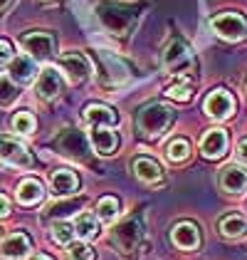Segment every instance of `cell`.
Listing matches in <instances>:
<instances>
[{
  "instance_id": "obj_23",
  "label": "cell",
  "mask_w": 247,
  "mask_h": 260,
  "mask_svg": "<svg viewBox=\"0 0 247 260\" xmlns=\"http://www.w3.org/2000/svg\"><path fill=\"white\" fill-rule=\"evenodd\" d=\"M220 233L225 238H242L247 233V220L240 216H225L220 220Z\"/></svg>"
},
{
  "instance_id": "obj_4",
  "label": "cell",
  "mask_w": 247,
  "mask_h": 260,
  "mask_svg": "<svg viewBox=\"0 0 247 260\" xmlns=\"http://www.w3.org/2000/svg\"><path fill=\"white\" fill-rule=\"evenodd\" d=\"M141 238H144V220L139 218V216H131V218L121 220L111 231V240H114V245L121 253H134L139 248Z\"/></svg>"
},
{
  "instance_id": "obj_37",
  "label": "cell",
  "mask_w": 247,
  "mask_h": 260,
  "mask_svg": "<svg viewBox=\"0 0 247 260\" xmlns=\"http://www.w3.org/2000/svg\"><path fill=\"white\" fill-rule=\"evenodd\" d=\"M35 260H52V258H47V255H37Z\"/></svg>"
},
{
  "instance_id": "obj_35",
  "label": "cell",
  "mask_w": 247,
  "mask_h": 260,
  "mask_svg": "<svg viewBox=\"0 0 247 260\" xmlns=\"http://www.w3.org/2000/svg\"><path fill=\"white\" fill-rule=\"evenodd\" d=\"M237 156H240V161H245L247 164V137L237 144Z\"/></svg>"
},
{
  "instance_id": "obj_36",
  "label": "cell",
  "mask_w": 247,
  "mask_h": 260,
  "mask_svg": "<svg viewBox=\"0 0 247 260\" xmlns=\"http://www.w3.org/2000/svg\"><path fill=\"white\" fill-rule=\"evenodd\" d=\"M13 5V0H0V13L5 10V8H10Z\"/></svg>"
},
{
  "instance_id": "obj_26",
  "label": "cell",
  "mask_w": 247,
  "mask_h": 260,
  "mask_svg": "<svg viewBox=\"0 0 247 260\" xmlns=\"http://www.w3.org/2000/svg\"><path fill=\"white\" fill-rule=\"evenodd\" d=\"M116 213H119V201L114 199V196H104V199L97 203V218L104 220V223L114 220Z\"/></svg>"
},
{
  "instance_id": "obj_33",
  "label": "cell",
  "mask_w": 247,
  "mask_h": 260,
  "mask_svg": "<svg viewBox=\"0 0 247 260\" xmlns=\"http://www.w3.org/2000/svg\"><path fill=\"white\" fill-rule=\"evenodd\" d=\"M13 60V45L8 40H0V64H8Z\"/></svg>"
},
{
  "instance_id": "obj_28",
  "label": "cell",
  "mask_w": 247,
  "mask_h": 260,
  "mask_svg": "<svg viewBox=\"0 0 247 260\" xmlns=\"http://www.w3.org/2000/svg\"><path fill=\"white\" fill-rule=\"evenodd\" d=\"M35 126H37V121L32 117V112H18L15 117H13V129L18 132V134H32L35 132Z\"/></svg>"
},
{
  "instance_id": "obj_5",
  "label": "cell",
  "mask_w": 247,
  "mask_h": 260,
  "mask_svg": "<svg viewBox=\"0 0 247 260\" xmlns=\"http://www.w3.org/2000/svg\"><path fill=\"white\" fill-rule=\"evenodd\" d=\"M62 156L72 161H89V146H87V137H84L79 129H64L55 137L52 144Z\"/></svg>"
},
{
  "instance_id": "obj_22",
  "label": "cell",
  "mask_w": 247,
  "mask_h": 260,
  "mask_svg": "<svg viewBox=\"0 0 247 260\" xmlns=\"http://www.w3.org/2000/svg\"><path fill=\"white\" fill-rule=\"evenodd\" d=\"M42 196H45V186L37 179H25L18 186V199L22 206H35L42 201Z\"/></svg>"
},
{
  "instance_id": "obj_34",
  "label": "cell",
  "mask_w": 247,
  "mask_h": 260,
  "mask_svg": "<svg viewBox=\"0 0 247 260\" xmlns=\"http://www.w3.org/2000/svg\"><path fill=\"white\" fill-rule=\"evenodd\" d=\"M8 213H10V201H8V196H3V193H0V218H3V216H8Z\"/></svg>"
},
{
  "instance_id": "obj_9",
  "label": "cell",
  "mask_w": 247,
  "mask_h": 260,
  "mask_svg": "<svg viewBox=\"0 0 247 260\" xmlns=\"http://www.w3.org/2000/svg\"><path fill=\"white\" fill-rule=\"evenodd\" d=\"M0 159L10 166H18V169H30L32 166V156L30 151L22 146L20 141L8 139V137H0Z\"/></svg>"
},
{
  "instance_id": "obj_17",
  "label": "cell",
  "mask_w": 247,
  "mask_h": 260,
  "mask_svg": "<svg viewBox=\"0 0 247 260\" xmlns=\"http://www.w3.org/2000/svg\"><path fill=\"white\" fill-rule=\"evenodd\" d=\"M60 92H62L60 72H57V70H52V67H47V70L40 75V80H37V97L50 102V100H55Z\"/></svg>"
},
{
  "instance_id": "obj_11",
  "label": "cell",
  "mask_w": 247,
  "mask_h": 260,
  "mask_svg": "<svg viewBox=\"0 0 247 260\" xmlns=\"http://www.w3.org/2000/svg\"><path fill=\"white\" fill-rule=\"evenodd\" d=\"M99 62H102V82L104 84H121V82L129 80V67H126L116 55L102 50V52H99Z\"/></svg>"
},
{
  "instance_id": "obj_31",
  "label": "cell",
  "mask_w": 247,
  "mask_h": 260,
  "mask_svg": "<svg viewBox=\"0 0 247 260\" xmlns=\"http://www.w3.org/2000/svg\"><path fill=\"white\" fill-rule=\"evenodd\" d=\"M166 94H168L171 100H176V102H188L190 97H193V89H190V84L178 82V84H171V87L166 89Z\"/></svg>"
},
{
  "instance_id": "obj_30",
  "label": "cell",
  "mask_w": 247,
  "mask_h": 260,
  "mask_svg": "<svg viewBox=\"0 0 247 260\" xmlns=\"http://www.w3.org/2000/svg\"><path fill=\"white\" fill-rule=\"evenodd\" d=\"M166 154H168L171 161H185L188 154H190V144H188V139H173L168 144Z\"/></svg>"
},
{
  "instance_id": "obj_8",
  "label": "cell",
  "mask_w": 247,
  "mask_h": 260,
  "mask_svg": "<svg viewBox=\"0 0 247 260\" xmlns=\"http://www.w3.org/2000/svg\"><path fill=\"white\" fill-rule=\"evenodd\" d=\"M60 67L72 84H79V82L89 80V75H92V64H89V60H87L84 55H79V52H67V55H62Z\"/></svg>"
},
{
  "instance_id": "obj_10",
  "label": "cell",
  "mask_w": 247,
  "mask_h": 260,
  "mask_svg": "<svg viewBox=\"0 0 247 260\" xmlns=\"http://www.w3.org/2000/svg\"><path fill=\"white\" fill-rule=\"evenodd\" d=\"M203 109H205L208 117H213V119H227V117L235 112V100H232V94L225 92V89H215V92L208 94Z\"/></svg>"
},
{
  "instance_id": "obj_15",
  "label": "cell",
  "mask_w": 247,
  "mask_h": 260,
  "mask_svg": "<svg viewBox=\"0 0 247 260\" xmlns=\"http://www.w3.org/2000/svg\"><path fill=\"white\" fill-rule=\"evenodd\" d=\"M200 151L208 159H220L227 151V134L225 129H210L200 139Z\"/></svg>"
},
{
  "instance_id": "obj_18",
  "label": "cell",
  "mask_w": 247,
  "mask_h": 260,
  "mask_svg": "<svg viewBox=\"0 0 247 260\" xmlns=\"http://www.w3.org/2000/svg\"><path fill=\"white\" fill-rule=\"evenodd\" d=\"M84 119L89 121L92 126H114L119 121V114L111 107H106V104H89L84 109Z\"/></svg>"
},
{
  "instance_id": "obj_27",
  "label": "cell",
  "mask_w": 247,
  "mask_h": 260,
  "mask_svg": "<svg viewBox=\"0 0 247 260\" xmlns=\"http://www.w3.org/2000/svg\"><path fill=\"white\" fill-rule=\"evenodd\" d=\"M74 236H77V231H74V225H69L67 220H55V223H52V238L57 240V243L69 245Z\"/></svg>"
},
{
  "instance_id": "obj_20",
  "label": "cell",
  "mask_w": 247,
  "mask_h": 260,
  "mask_svg": "<svg viewBox=\"0 0 247 260\" xmlns=\"http://www.w3.org/2000/svg\"><path fill=\"white\" fill-rule=\"evenodd\" d=\"M35 75H37V67H35L32 60H27V55L13 57V60H10V80L30 84V82L35 80Z\"/></svg>"
},
{
  "instance_id": "obj_29",
  "label": "cell",
  "mask_w": 247,
  "mask_h": 260,
  "mask_svg": "<svg viewBox=\"0 0 247 260\" xmlns=\"http://www.w3.org/2000/svg\"><path fill=\"white\" fill-rule=\"evenodd\" d=\"M18 87L13 84L10 77H5V75H0V107H8V104H13V102L18 100Z\"/></svg>"
},
{
  "instance_id": "obj_13",
  "label": "cell",
  "mask_w": 247,
  "mask_h": 260,
  "mask_svg": "<svg viewBox=\"0 0 247 260\" xmlns=\"http://www.w3.org/2000/svg\"><path fill=\"white\" fill-rule=\"evenodd\" d=\"M171 238H173V243H176L181 250H195V248L200 245L198 225L190 223V220H181V223L171 231Z\"/></svg>"
},
{
  "instance_id": "obj_24",
  "label": "cell",
  "mask_w": 247,
  "mask_h": 260,
  "mask_svg": "<svg viewBox=\"0 0 247 260\" xmlns=\"http://www.w3.org/2000/svg\"><path fill=\"white\" fill-rule=\"evenodd\" d=\"M84 201L82 199H72V201H64V203H55L50 211H47V218H62L67 220V216H72L77 208H82Z\"/></svg>"
},
{
  "instance_id": "obj_6",
  "label": "cell",
  "mask_w": 247,
  "mask_h": 260,
  "mask_svg": "<svg viewBox=\"0 0 247 260\" xmlns=\"http://www.w3.org/2000/svg\"><path fill=\"white\" fill-rule=\"evenodd\" d=\"M20 45L25 52H30L35 60H50L57 50V42H55V35L52 32H42V30H35V32H25L20 38Z\"/></svg>"
},
{
  "instance_id": "obj_19",
  "label": "cell",
  "mask_w": 247,
  "mask_h": 260,
  "mask_svg": "<svg viewBox=\"0 0 247 260\" xmlns=\"http://www.w3.org/2000/svg\"><path fill=\"white\" fill-rule=\"evenodd\" d=\"M77 188H79V179H77L74 171L60 169V171L52 174V193L55 196H72Z\"/></svg>"
},
{
  "instance_id": "obj_25",
  "label": "cell",
  "mask_w": 247,
  "mask_h": 260,
  "mask_svg": "<svg viewBox=\"0 0 247 260\" xmlns=\"http://www.w3.org/2000/svg\"><path fill=\"white\" fill-rule=\"evenodd\" d=\"M97 216H92V213H82L79 220H77V225H74V231H77V236H82L84 240L94 238L97 233H99V228H97Z\"/></svg>"
},
{
  "instance_id": "obj_14",
  "label": "cell",
  "mask_w": 247,
  "mask_h": 260,
  "mask_svg": "<svg viewBox=\"0 0 247 260\" xmlns=\"http://www.w3.org/2000/svg\"><path fill=\"white\" fill-rule=\"evenodd\" d=\"M89 141H92L94 151L102 154V156H111V154L116 151V146H119L116 132H111V129H106V126H92Z\"/></svg>"
},
{
  "instance_id": "obj_21",
  "label": "cell",
  "mask_w": 247,
  "mask_h": 260,
  "mask_svg": "<svg viewBox=\"0 0 247 260\" xmlns=\"http://www.w3.org/2000/svg\"><path fill=\"white\" fill-rule=\"evenodd\" d=\"M134 171H136V179L144 181V183H158V181L163 179L161 166L153 159H148V156H139V159L134 161Z\"/></svg>"
},
{
  "instance_id": "obj_32",
  "label": "cell",
  "mask_w": 247,
  "mask_h": 260,
  "mask_svg": "<svg viewBox=\"0 0 247 260\" xmlns=\"http://www.w3.org/2000/svg\"><path fill=\"white\" fill-rule=\"evenodd\" d=\"M69 260H92L94 258V250L87 245V243H69Z\"/></svg>"
},
{
  "instance_id": "obj_2",
  "label": "cell",
  "mask_w": 247,
  "mask_h": 260,
  "mask_svg": "<svg viewBox=\"0 0 247 260\" xmlns=\"http://www.w3.org/2000/svg\"><path fill=\"white\" fill-rule=\"evenodd\" d=\"M97 15H99L102 25L109 30V32H114V35H126V32L134 27L139 13H136L134 5H124V3H102V5L97 8Z\"/></svg>"
},
{
  "instance_id": "obj_12",
  "label": "cell",
  "mask_w": 247,
  "mask_h": 260,
  "mask_svg": "<svg viewBox=\"0 0 247 260\" xmlns=\"http://www.w3.org/2000/svg\"><path fill=\"white\" fill-rule=\"evenodd\" d=\"M220 188L227 193H245L247 191V171L240 164H227L220 171Z\"/></svg>"
},
{
  "instance_id": "obj_7",
  "label": "cell",
  "mask_w": 247,
  "mask_h": 260,
  "mask_svg": "<svg viewBox=\"0 0 247 260\" xmlns=\"http://www.w3.org/2000/svg\"><path fill=\"white\" fill-rule=\"evenodd\" d=\"M213 30L223 38V40L237 42L247 35V20L240 13H220L213 18Z\"/></svg>"
},
{
  "instance_id": "obj_3",
  "label": "cell",
  "mask_w": 247,
  "mask_h": 260,
  "mask_svg": "<svg viewBox=\"0 0 247 260\" xmlns=\"http://www.w3.org/2000/svg\"><path fill=\"white\" fill-rule=\"evenodd\" d=\"M163 67L168 75H185L188 70L195 67V57H193L188 42L181 40V38L168 42V47L163 52Z\"/></svg>"
},
{
  "instance_id": "obj_16",
  "label": "cell",
  "mask_w": 247,
  "mask_h": 260,
  "mask_svg": "<svg viewBox=\"0 0 247 260\" xmlns=\"http://www.w3.org/2000/svg\"><path fill=\"white\" fill-rule=\"evenodd\" d=\"M30 253V238L25 233H10L0 243V255L8 260H20Z\"/></svg>"
},
{
  "instance_id": "obj_1",
  "label": "cell",
  "mask_w": 247,
  "mask_h": 260,
  "mask_svg": "<svg viewBox=\"0 0 247 260\" xmlns=\"http://www.w3.org/2000/svg\"><path fill=\"white\" fill-rule=\"evenodd\" d=\"M171 121H173V109L161 104V102L146 104V107L139 109V114H136V126H139L141 137H148V139L161 137L166 129L171 126Z\"/></svg>"
}]
</instances>
